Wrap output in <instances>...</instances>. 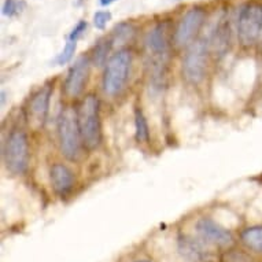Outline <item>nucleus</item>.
Segmentation results:
<instances>
[{"label":"nucleus","instance_id":"f257e3e1","mask_svg":"<svg viewBox=\"0 0 262 262\" xmlns=\"http://www.w3.org/2000/svg\"><path fill=\"white\" fill-rule=\"evenodd\" d=\"M144 47H146L147 63L152 74V80L154 82L161 81L165 76L169 52H170L168 22H158L147 32Z\"/></svg>","mask_w":262,"mask_h":262},{"label":"nucleus","instance_id":"f03ea898","mask_svg":"<svg viewBox=\"0 0 262 262\" xmlns=\"http://www.w3.org/2000/svg\"><path fill=\"white\" fill-rule=\"evenodd\" d=\"M77 120L81 132L82 144L86 150H95L102 143L100 100L98 95H85L78 104Z\"/></svg>","mask_w":262,"mask_h":262},{"label":"nucleus","instance_id":"7ed1b4c3","mask_svg":"<svg viewBox=\"0 0 262 262\" xmlns=\"http://www.w3.org/2000/svg\"><path fill=\"white\" fill-rule=\"evenodd\" d=\"M58 140L60 152L69 161H77L81 157L82 138L77 120V110L64 107L58 117Z\"/></svg>","mask_w":262,"mask_h":262},{"label":"nucleus","instance_id":"20e7f679","mask_svg":"<svg viewBox=\"0 0 262 262\" xmlns=\"http://www.w3.org/2000/svg\"><path fill=\"white\" fill-rule=\"evenodd\" d=\"M29 139L24 129L13 128L3 143V161L15 176L25 174L29 168Z\"/></svg>","mask_w":262,"mask_h":262},{"label":"nucleus","instance_id":"39448f33","mask_svg":"<svg viewBox=\"0 0 262 262\" xmlns=\"http://www.w3.org/2000/svg\"><path fill=\"white\" fill-rule=\"evenodd\" d=\"M132 66V54L129 50H118L110 56L104 66L102 77V90L108 96H117L121 94L128 84L129 74Z\"/></svg>","mask_w":262,"mask_h":262},{"label":"nucleus","instance_id":"423d86ee","mask_svg":"<svg viewBox=\"0 0 262 262\" xmlns=\"http://www.w3.org/2000/svg\"><path fill=\"white\" fill-rule=\"evenodd\" d=\"M262 28V3L247 2L237 14L236 32L239 43L249 48L255 46Z\"/></svg>","mask_w":262,"mask_h":262},{"label":"nucleus","instance_id":"0eeeda50","mask_svg":"<svg viewBox=\"0 0 262 262\" xmlns=\"http://www.w3.org/2000/svg\"><path fill=\"white\" fill-rule=\"evenodd\" d=\"M209 52H210L209 41L203 39L195 40L191 46H188V50L183 58V69H181L185 81L192 85H198L203 81L206 76Z\"/></svg>","mask_w":262,"mask_h":262},{"label":"nucleus","instance_id":"6e6552de","mask_svg":"<svg viewBox=\"0 0 262 262\" xmlns=\"http://www.w3.org/2000/svg\"><path fill=\"white\" fill-rule=\"evenodd\" d=\"M205 19H206V13L201 7H192L188 11H185L177 24L173 35V41L177 47L191 46L205 24Z\"/></svg>","mask_w":262,"mask_h":262},{"label":"nucleus","instance_id":"1a4fd4ad","mask_svg":"<svg viewBox=\"0 0 262 262\" xmlns=\"http://www.w3.org/2000/svg\"><path fill=\"white\" fill-rule=\"evenodd\" d=\"M91 64L92 62H91L90 55H81L74 60V63L70 66L69 72L64 77V96L76 99L84 92L86 82H88V77H90Z\"/></svg>","mask_w":262,"mask_h":262},{"label":"nucleus","instance_id":"9d476101","mask_svg":"<svg viewBox=\"0 0 262 262\" xmlns=\"http://www.w3.org/2000/svg\"><path fill=\"white\" fill-rule=\"evenodd\" d=\"M195 231L205 243L215 247H229L235 242L231 231L210 217H201L195 224Z\"/></svg>","mask_w":262,"mask_h":262},{"label":"nucleus","instance_id":"9b49d317","mask_svg":"<svg viewBox=\"0 0 262 262\" xmlns=\"http://www.w3.org/2000/svg\"><path fill=\"white\" fill-rule=\"evenodd\" d=\"M54 92V86L47 84L41 86L29 100L26 113H28V121L33 128H41L47 121L48 112H50V103Z\"/></svg>","mask_w":262,"mask_h":262},{"label":"nucleus","instance_id":"f8f14e48","mask_svg":"<svg viewBox=\"0 0 262 262\" xmlns=\"http://www.w3.org/2000/svg\"><path fill=\"white\" fill-rule=\"evenodd\" d=\"M207 243L201 237H193L191 235L181 233L177 237V250L181 257L188 262H210L213 259L211 253Z\"/></svg>","mask_w":262,"mask_h":262},{"label":"nucleus","instance_id":"ddd939ff","mask_svg":"<svg viewBox=\"0 0 262 262\" xmlns=\"http://www.w3.org/2000/svg\"><path fill=\"white\" fill-rule=\"evenodd\" d=\"M50 180L52 188L60 198H66L74 188V173L73 170L64 163L55 162L50 168Z\"/></svg>","mask_w":262,"mask_h":262},{"label":"nucleus","instance_id":"4468645a","mask_svg":"<svg viewBox=\"0 0 262 262\" xmlns=\"http://www.w3.org/2000/svg\"><path fill=\"white\" fill-rule=\"evenodd\" d=\"M229 37H231V29H229V22L227 18L220 19L219 25L211 33V37L209 40V48L210 52L214 55H224L229 47Z\"/></svg>","mask_w":262,"mask_h":262},{"label":"nucleus","instance_id":"2eb2a0df","mask_svg":"<svg viewBox=\"0 0 262 262\" xmlns=\"http://www.w3.org/2000/svg\"><path fill=\"white\" fill-rule=\"evenodd\" d=\"M113 48V41L110 37H103V39H99L95 46L92 47V51H91V62L94 66H98V68H102V66H106L107 60L110 59L108 55H110V51Z\"/></svg>","mask_w":262,"mask_h":262},{"label":"nucleus","instance_id":"dca6fc26","mask_svg":"<svg viewBox=\"0 0 262 262\" xmlns=\"http://www.w3.org/2000/svg\"><path fill=\"white\" fill-rule=\"evenodd\" d=\"M241 239L247 249L254 253L262 254V225H253L243 229Z\"/></svg>","mask_w":262,"mask_h":262},{"label":"nucleus","instance_id":"f3484780","mask_svg":"<svg viewBox=\"0 0 262 262\" xmlns=\"http://www.w3.org/2000/svg\"><path fill=\"white\" fill-rule=\"evenodd\" d=\"M135 35H136V28L134 26V24L120 22L114 26L110 39L113 41V46H124L134 39Z\"/></svg>","mask_w":262,"mask_h":262},{"label":"nucleus","instance_id":"a211bd4d","mask_svg":"<svg viewBox=\"0 0 262 262\" xmlns=\"http://www.w3.org/2000/svg\"><path fill=\"white\" fill-rule=\"evenodd\" d=\"M135 138L138 143H148L150 140V126L140 107L135 110Z\"/></svg>","mask_w":262,"mask_h":262},{"label":"nucleus","instance_id":"6ab92c4d","mask_svg":"<svg viewBox=\"0 0 262 262\" xmlns=\"http://www.w3.org/2000/svg\"><path fill=\"white\" fill-rule=\"evenodd\" d=\"M26 3L24 0H5L2 6V14L7 18H14L25 10Z\"/></svg>","mask_w":262,"mask_h":262},{"label":"nucleus","instance_id":"aec40b11","mask_svg":"<svg viewBox=\"0 0 262 262\" xmlns=\"http://www.w3.org/2000/svg\"><path fill=\"white\" fill-rule=\"evenodd\" d=\"M76 48H77V41H72V40H68L66 44H64L63 50L60 51V54H58L55 59V63L58 66H63V64L69 63L70 60L73 59L74 52H76Z\"/></svg>","mask_w":262,"mask_h":262},{"label":"nucleus","instance_id":"412c9836","mask_svg":"<svg viewBox=\"0 0 262 262\" xmlns=\"http://www.w3.org/2000/svg\"><path fill=\"white\" fill-rule=\"evenodd\" d=\"M112 13L110 11H96L94 14V26L96 29L99 30H104L106 25H107L108 22L112 21Z\"/></svg>","mask_w":262,"mask_h":262},{"label":"nucleus","instance_id":"4be33fe9","mask_svg":"<svg viewBox=\"0 0 262 262\" xmlns=\"http://www.w3.org/2000/svg\"><path fill=\"white\" fill-rule=\"evenodd\" d=\"M86 26H88L86 21H84V19L78 21L77 24H76V26H74L73 29H72V32L69 33V36H68V40H72V41H77V40L81 39L82 36H84V33H85Z\"/></svg>","mask_w":262,"mask_h":262},{"label":"nucleus","instance_id":"5701e85b","mask_svg":"<svg viewBox=\"0 0 262 262\" xmlns=\"http://www.w3.org/2000/svg\"><path fill=\"white\" fill-rule=\"evenodd\" d=\"M225 262H251V259L243 253L236 251V253L225 254Z\"/></svg>","mask_w":262,"mask_h":262},{"label":"nucleus","instance_id":"b1692460","mask_svg":"<svg viewBox=\"0 0 262 262\" xmlns=\"http://www.w3.org/2000/svg\"><path fill=\"white\" fill-rule=\"evenodd\" d=\"M114 2H117V0H99V5L103 6V7H107V6L113 5Z\"/></svg>","mask_w":262,"mask_h":262},{"label":"nucleus","instance_id":"393cba45","mask_svg":"<svg viewBox=\"0 0 262 262\" xmlns=\"http://www.w3.org/2000/svg\"><path fill=\"white\" fill-rule=\"evenodd\" d=\"M257 46H258V48H259V50L262 51V28H261V32H259V37H258Z\"/></svg>","mask_w":262,"mask_h":262},{"label":"nucleus","instance_id":"a878e982","mask_svg":"<svg viewBox=\"0 0 262 262\" xmlns=\"http://www.w3.org/2000/svg\"><path fill=\"white\" fill-rule=\"evenodd\" d=\"M135 262H151V261H148V259H136Z\"/></svg>","mask_w":262,"mask_h":262}]
</instances>
